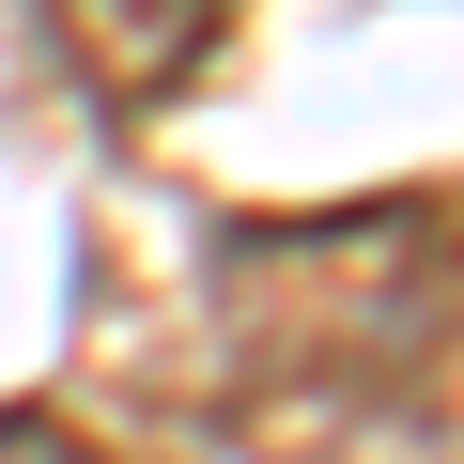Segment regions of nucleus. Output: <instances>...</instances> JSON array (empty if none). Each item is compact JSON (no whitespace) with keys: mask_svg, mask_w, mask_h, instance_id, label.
<instances>
[{"mask_svg":"<svg viewBox=\"0 0 464 464\" xmlns=\"http://www.w3.org/2000/svg\"><path fill=\"white\" fill-rule=\"evenodd\" d=\"M47 32H63L109 93H170V78H201V63H217L232 0H47Z\"/></svg>","mask_w":464,"mask_h":464,"instance_id":"1","label":"nucleus"},{"mask_svg":"<svg viewBox=\"0 0 464 464\" xmlns=\"http://www.w3.org/2000/svg\"><path fill=\"white\" fill-rule=\"evenodd\" d=\"M0 464H109V449H93V433H63L47 402H16V418H0Z\"/></svg>","mask_w":464,"mask_h":464,"instance_id":"2","label":"nucleus"}]
</instances>
